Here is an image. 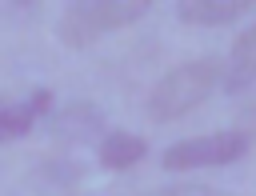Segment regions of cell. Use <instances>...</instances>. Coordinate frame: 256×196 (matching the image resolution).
<instances>
[{
	"mask_svg": "<svg viewBox=\"0 0 256 196\" xmlns=\"http://www.w3.org/2000/svg\"><path fill=\"white\" fill-rule=\"evenodd\" d=\"M216 84H224L220 60H216V56H200V60H188V64L168 68V72L152 84L144 108H148V116H152L156 124H172V120L188 116L196 104H204V96H208Z\"/></svg>",
	"mask_w": 256,
	"mask_h": 196,
	"instance_id": "cell-1",
	"label": "cell"
},
{
	"mask_svg": "<svg viewBox=\"0 0 256 196\" xmlns=\"http://www.w3.org/2000/svg\"><path fill=\"white\" fill-rule=\"evenodd\" d=\"M148 8H152L148 0H76V4H68V8L60 12L56 36H60L68 48H88V44H96L100 36L144 20Z\"/></svg>",
	"mask_w": 256,
	"mask_h": 196,
	"instance_id": "cell-2",
	"label": "cell"
},
{
	"mask_svg": "<svg viewBox=\"0 0 256 196\" xmlns=\"http://www.w3.org/2000/svg\"><path fill=\"white\" fill-rule=\"evenodd\" d=\"M248 136L244 132H212V136H188L180 144H172L164 152V168L168 172H184V168H224L236 164L248 152Z\"/></svg>",
	"mask_w": 256,
	"mask_h": 196,
	"instance_id": "cell-3",
	"label": "cell"
},
{
	"mask_svg": "<svg viewBox=\"0 0 256 196\" xmlns=\"http://www.w3.org/2000/svg\"><path fill=\"white\" fill-rule=\"evenodd\" d=\"M48 112H52V92L48 88H32L28 96H0V140L28 136Z\"/></svg>",
	"mask_w": 256,
	"mask_h": 196,
	"instance_id": "cell-4",
	"label": "cell"
},
{
	"mask_svg": "<svg viewBox=\"0 0 256 196\" xmlns=\"http://www.w3.org/2000/svg\"><path fill=\"white\" fill-rule=\"evenodd\" d=\"M256 8V0H180L176 16L184 24H200V28H220V24H236Z\"/></svg>",
	"mask_w": 256,
	"mask_h": 196,
	"instance_id": "cell-5",
	"label": "cell"
},
{
	"mask_svg": "<svg viewBox=\"0 0 256 196\" xmlns=\"http://www.w3.org/2000/svg\"><path fill=\"white\" fill-rule=\"evenodd\" d=\"M252 84H256V24H248L232 40V52H228V64H224V92L240 96Z\"/></svg>",
	"mask_w": 256,
	"mask_h": 196,
	"instance_id": "cell-6",
	"label": "cell"
},
{
	"mask_svg": "<svg viewBox=\"0 0 256 196\" xmlns=\"http://www.w3.org/2000/svg\"><path fill=\"white\" fill-rule=\"evenodd\" d=\"M144 152H148V144L140 140V136H132V132H124V128H116V132H104V140H100V164L104 168H112V172H128V168H136L140 160H144Z\"/></svg>",
	"mask_w": 256,
	"mask_h": 196,
	"instance_id": "cell-7",
	"label": "cell"
},
{
	"mask_svg": "<svg viewBox=\"0 0 256 196\" xmlns=\"http://www.w3.org/2000/svg\"><path fill=\"white\" fill-rule=\"evenodd\" d=\"M88 128H100V112H96L88 100H76V104L60 116V124H56V132H60V136H72V140H80V132H88Z\"/></svg>",
	"mask_w": 256,
	"mask_h": 196,
	"instance_id": "cell-8",
	"label": "cell"
},
{
	"mask_svg": "<svg viewBox=\"0 0 256 196\" xmlns=\"http://www.w3.org/2000/svg\"><path fill=\"white\" fill-rule=\"evenodd\" d=\"M144 196H228V192H220L212 184H172V188H152Z\"/></svg>",
	"mask_w": 256,
	"mask_h": 196,
	"instance_id": "cell-9",
	"label": "cell"
}]
</instances>
